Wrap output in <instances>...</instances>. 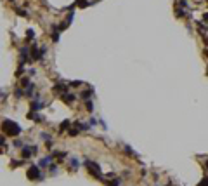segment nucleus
Masks as SVG:
<instances>
[{
    "label": "nucleus",
    "mask_w": 208,
    "mask_h": 186,
    "mask_svg": "<svg viewBox=\"0 0 208 186\" xmlns=\"http://www.w3.org/2000/svg\"><path fill=\"white\" fill-rule=\"evenodd\" d=\"M2 129H4V132H5L7 136H18L21 132V127L16 124V122H12V120H4Z\"/></svg>",
    "instance_id": "obj_1"
},
{
    "label": "nucleus",
    "mask_w": 208,
    "mask_h": 186,
    "mask_svg": "<svg viewBox=\"0 0 208 186\" xmlns=\"http://www.w3.org/2000/svg\"><path fill=\"white\" fill-rule=\"evenodd\" d=\"M26 176H28V179H40V177H42L40 167L38 165H31L30 169H28V172H26Z\"/></svg>",
    "instance_id": "obj_2"
},
{
    "label": "nucleus",
    "mask_w": 208,
    "mask_h": 186,
    "mask_svg": "<svg viewBox=\"0 0 208 186\" xmlns=\"http://www.w3.org/2000/svg\"><path fill=\"white\" fill-rule=\"evenodd\" d=\"M87 167H89V172L92 176L101 177V169H99V165H97L95 162H87Z\"/></svg>",
    "instance_id": "obj_3"
},
{
    "label": "nucleus",
    "mask_w": 208,
    "mask_h": 186,
    "mask_svg": "<svg viewBox=\"0 0 208 186\" xmlns=\"http://www.w3.org/2000/svg\"><path fill=\"white\" fill-rule=\"evenodd\" d=\"M61 99H62L64 103H71V101L75 99V96H73V94H61Z\"/></svg>",
    "instance_id": "obj_4"
},
{
    "label": "nucleus",
    "mask_w": 208,
    "mask_h": 186,
    "mask_svg": "<svg viewBox=\"0 0 208 186\" xmlns=\"http://www.w3.org/2000/svg\"><path fill=\"white\" fill-rule=\"evenodd\" d=\"M76 169H78V160L71 158V170H76Z\"/></svg>",
    "instance_id": "obj_5"
},
{
    "label": "nucleus",
    "mask_w": 208,
    "mask_h": 186,
    "mask_svg": "<svg viewBox=\"0 0 208 186\" xmlns=\"http://www.w3.org/2000/svg\"><path fill=\"white\" fill-rule=\"evenodd\" d=\"M198 28H199V31H201V33H205V31H206V24L199 21V23H198Z\"/></svg>",
    "instance_id": "obj_6"
},
{
    "label": "nucleus",
    "mask_w": 208,
    "mask_h": 186,
    "mask_svg": "<svg viewBox=\"0 0 208 186\" xmlns=\"http://www.w3.org/2000/svg\"><path fill=\"white\" fill-rule=\"evenodd\" d=\"M21 54H23V61H26V59H28V49H26V47H23V49H21Z\"/></svg>",
    "instance_id": "obj_7"
},
{
    "label": "nucleus",
    "mask_w": 208,
    "mask_h": 186,
    "mask_svg": "<svg viewBox=\"0 0 208 186\" xmlns=\"http://www.w3.org/2000/svg\"><path fill=\"white\" fill-rule=\"evenodd\" d=\"M68 127H69V120H64V122L61 124V132H62V130H66Z\"/></svg>",
    "instance_id": "obj_8"
},
{
    "label": "nucleus",
    "mask_w": 208,
    "mask_h": 186,
    "mask_svg": "<svg viewBox=\"0 0 208 186\" xmlns=\"http://www.w3.org/2000/svg\"><path fill=\"white\" fill-rule=\"evenodd\" d=\"M50 160H52V158H50V157H47V158H43V160H42V162H40V167H45V165H47V164H49V162H50Z\"/></svg>",
    "instance_id": "obj_9"
},
{
    "label": "nucleus",
    "mask_w": 208,
    "mask_h": 186,
    "mask_svg": "<svg viewBox=\"0 0 208 186\" xmlns=\"http://www.w3.org/2000/svg\"><path fill=\"white\" fill-rule=\"evenodd\" d=\"M21 87H30V80H28V78H23V80H21Z\"/></svg>",
    "instance_id": "obj_10"
},
{
    "label": "nucleus",
    "mask_w": 208,
    "mask_h": 186,
    "mask_svg": "<svg viewBox=\"0 0 208 186\" xmlns=\"http://www.w3.org/2000/svg\"><path fill=\"white\" fill-rule=\"evenodd\" d=\"M90 96H92V90H85V92L82 94V98H83V99H89Z\"/></svg>",
    "instance_id": "obj_11"
},
{
    "label": "nucleus",
    "mask_w": 208,
    "mask_h": 186,
    "mask_svg": "<svg viewBox=\"0 0 208 186\" xmlns=\"http://www.w3.org/2000/svg\"><path fill=\"white\" fill-rule=\"evenodd\" d=\"M199 186H208V177H203V181L199 183Z\"/></svg>",
    "instance_id": "obj_12"
},
{
    "label": "nucleus",
    "mask_w": 208,
    "mask_h": 186,
    "mask_svg": "<svg viewBox=\"0 0 208 186\" xmlns=\"http://www.w3.org/2000/svg\"><path fill=\"white\" fill-rule=\"evenodd\" d=\"M16 12H18L19 16H26V10H23V9H16Z\"/></svg>",
    "instance_id": "obj_13"
},
{
    "label": "nucleus",
    "mask_w": 208,
    "mask_h": 186,
    "mask_svg": "<svg viewBox=\"0 0 208 186\" xmlns=\"http://www.w3.org/2000/svg\"><path fill=\"white\" fill-rule=\"evenodd\" d=\"M31 108H33V110H38V108H42V104H40V103H33Z\"/></svg>",
    "instance_id": "obj_14"
},
{
    "label": "nucleus",
    "mask_w": 208,
    "mask_h": 186,
    "mask_svg": "<svg viewBox=\"0 0 208 186\" xmlns=\"http://www.w3.org/2000/svg\"><path fill=\"white\" fill-rule=\"evenodd\" d=\"M179 5H180V7H187V2H186V0H180Z\"/></svg>",
    "instance_id": "obj_15"
},
{
    "label": "nucleus",
    "mask_w": 208,
    "mask_h": 186,
    "mask_svg": "<svg viewBox=\"0 0 208 186\" xmlns=\"http://www.w3.org/2000/svg\"><path fill=\"white\" fill-rule=\"evenodd\" d=\"M78 85H82V82H78V80L76 82H71V87H78Z\"/></svg>",
    "instance_id": "obj_16"
},
{
    "label": "nucleus",
    "mask_w": 208,
    "mask_h": 186,
    "mask_svg": "<svg viewBox=\"0 0 208 186\" xmlns=\"http://www.w3.org/2000/svg\"><path fill=\"white\" fill-rule=\"evenodd\" d=\"M92 108H94V104L89 101V103H87V110H89V111H92Z\"/></svg>",
    "instance_id": "obj_17"
},
{
    "label": "nucleus",
    "mask_w": 208,
    "mask_h": 186,
    "mask_svg": "<svg viewBox=\"0 0 208 186\" xmlns=\"http://www.w3.org/2000/svg\"><path fill=\"white\" fill-rule=\"evenodd\" d=\"M26 37H28V38H31V37H33V30H28V33H26Z\"/></svg>",
    "instance_id": "obj_18"
},
{
    "label": "nucleus",
    "mask_w": 208,
    "mask_h": 186,
    "mask_svg": "<svg viewBox=\"0 0 208 186\" xmlns=\"http://www.w3.org/2000/svg\"><path fill=\"white\" fill-rule=\"evenodd\" d=\"M5 144V139H4V136H0V146H4Z\"/></svg>",
    "instance_id": "obj_19"
},
{
    "label": "nucleus",
    "mask_w": 208,
    "mask_h": 186,
    "mask_svg": "<svg viewBox=\"0 0 208 186\" xmlns=\"http://www.w3.org/2000/svg\"><path fill=\"white\" fill-rule=\"evenodd\" d=\"M205 165H206V169H208V162H206V164H205Z\"/></svg>",
    "instance_id": "obj_20"
},
{
    "label": "nucleus",
    "mask_w": 208,
    "mask_h": 186,
    "mask_svg": "<svg viewBox=\"0 0 208 186\" xmlns=\"http://www.w3.org/2000/svg\"><path fill=\"white\" fill-rule=\"evenodd\" d=\"M206 56H208V50H206Z\"/></svg>",
    "instance_id": "obj_21"
},
{
    "label": "nucleus",
    "mask_w": 208,
    "mask_h": 186,
    "mask_svg": "<svg viewBox=\"0 0 208 186\" xmlns=\"http://www.w3.org/2000/svg\"><path fill=\"white\" fill-rule=\"evenodd\" d=\"M0 151H2V150H0Z\"/></svg>",
    "instance_id": "obj_22"
}]
</instances>
